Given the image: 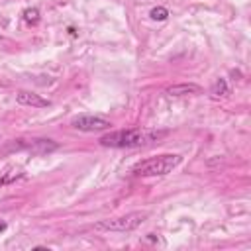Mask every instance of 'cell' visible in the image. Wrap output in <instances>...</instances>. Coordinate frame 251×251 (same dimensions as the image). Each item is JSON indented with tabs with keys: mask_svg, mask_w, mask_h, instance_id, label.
Wrapping results in <instances>:
<instances>
[{
	"mask_svg": "<svg viewBox=\"0 0 251 251\" xmlns=\"http://www.w3.org/2000/svg\"><path fill=\"white\" fill-rule=\"evenodd\" d=\"M167 129H147V127H131V129H118L110 131L100 137L102 147H114V149H129V147H145L151 145L163 137H167Z\"/></svg>",
	"mask_w": 251,
	"mask_h": 251,
	"instance_id": "1",
	"label": "cell"
},
{
	"mask_svg": "<svg viewBox=\"0 0 251 251\" xmlns=\"http://www.w3.org/2000/svg\"><path fill=\"white\" fill-rule=\"evenodd\" d=\"M182 163V157L176 155V153H163V155H157V157H149V159H143L139 163H135L131 167V173L135 176H165L169 173H173L178 165Z\"/></svg>",
	"mask_w": 251,
	"mask_h": 251,
	"instance_id": "2",
	"label": "cell"
},
{
	"mask_svg": "<svg viewBox=\"0 0 251 251\" xmlns=\"http://www.w3.org/2000/svg\"><path fill=\"white\" fill-rule=\"evenodd\" d=\"M145 220H147V212H129L126 216H118V218H112V220H102L94 227L98 231L126 233V231H133L135 227H139Z\"/></svg>",
	"mask_w": 251,
	"mask_h": 251,
	"instance_id": "3",
	"label": "cell"
},
{
	"mask_svg": "<svg viewBox=\"0 0 251 251\" xmlns=\"http://www.w3.org/2000/svg\"><path fill=\"white\" fill-rule=\"evenodd\" d=\"M71 127L78 129V131H86V133H94V131H104L112 127V122L102 118V116H94V114H80L75 116L71 120Z\"/></svg>",
	"mask_w": 251,
	"mask_h": 251,
	"instance_id": "4",
	"label": "cell"
},
{
	"mask_svg": "<svg viewBox=\"0 0 251 251\" xmlns=\"http://www.w3.org/2000/svg\"><path fill=\"white\" fill-rule=\"evenodd\" d=\"M16 102L22 104V106H31V108H47L51 106V102L35 92H29V90H18L16 92Z\"/></svg>",
	"mask_w": 251,
	"mask_h": 251,
	"instance_id": "5",
	"label": "cell"
},
{
	"mask_svg": "<svg viewBox=\"0 0 251 251\" xmlns=\"http://www.w3.org/2000/svg\"><path fill=\"white\" fill-rule=\"evenodd\" d=\"M202 88L194 82H180V84H173L165 90L167 96H188V94H200Z\"/></svg>",
	"mask_w": 251,
	"mask_h": 251,
	"instance_id": "6",
	"label": "cell"
},
{
	"mask_svg": "<svg viewBox=\"0 0 251 251\" xmlns=\"http://www.w3.org/2000/svg\"><path fill=\"white\" fill-rule=\"evenodd\" d=\"M210 94H212V98L226 96L227 94V82H226V78H216V82L210 88Z\"/></svg>",
	"mask_w": 251,
	"mask_h": 251,
	"instance_id": "7",
	"label": "cell"
},
{
	"mask_svg": "<svg viewBox=\"0 0 251 251\" xmlns=\"http://www.w3.org/2000/svg\"><path fill=\"white\" fill-rule=\"evenodd\" d=\"M22 16H24V22L27 25H37L39 24V10L37 8H25L22 12Z\"/></svg>",
	"mask_w": 251,
	"mask_h": 251,
	"instance_id": "8",
	"label": "cell"
},
{
	"mask_svg": "<svg viewBox=\"0 0 251 251\" xmlns=\"http://www.w3.org/2000/svg\"><path fill=\"white\" fill-rule=\"evenodd\" d=\"M10 171H12V167H8V169L2 173V178H0V186H2V184H6V182H12L14 178H20V176H24V171H22L20 167L16 169V173H10Z\"/></svg>",
	"mask_w": 251,
	"mask_h": 251,
	"instance_id": "9",
	"label": "cell"
},
{
	"mask_svg": "<svg viewBox=\"0 0 251 251\" xmlns=\"http://www.w3.org/2000/svg\"><path fill=\"white\" fill-rule=\"evenodd\" d=\"M149 16H151V20L163 22V20H167V18H169V10H167L165 6H157V8H153V10L149 12Z\"/></svg>",
	"mask_w": 251,
	"mask_h": 251,
	"instance_id": "10",
	"label": "cell"
},
{
	"mask_svg": "<svg viewBox=\"0 0 251 251\" xmlns=\"http://www.w3.org/2000/svg\"><path fill=\"white\" fill-rule=\"evenodd\" d=\"M6 227H8V224H6L4 220H0V233H2V231H6Z\"/></svg>",
	"mask_w": 251,
	"mask_h": 251,
	"instance_id": "11",
	"label": "cell"
}]
</instances>
